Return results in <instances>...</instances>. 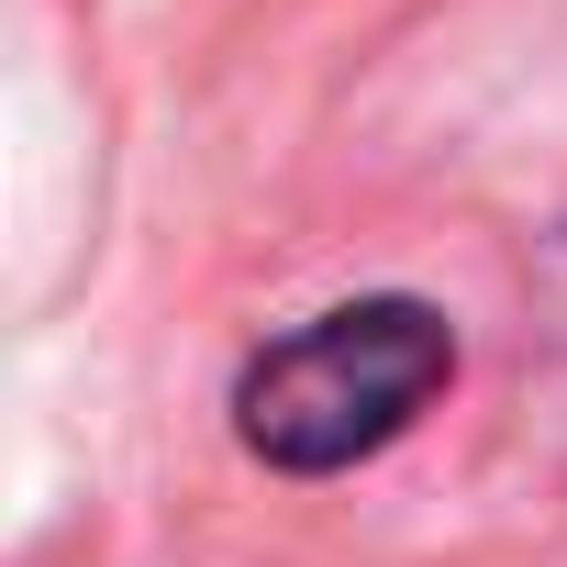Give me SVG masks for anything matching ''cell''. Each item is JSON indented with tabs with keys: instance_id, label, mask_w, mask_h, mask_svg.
<instances>
[{
	"instance_id": "cell-1",
	"label": "cell",
	"mask_w": 567,
	"mask_h": 567,
	"mask_svg": "<svg viewBox=\"0 0 567 567\" xmlns=\"http://www.w3.org/2000/svg\"><path fill=\"white\" fill-rule=\"evenodd\" d=\"M456 390V323L412 290L334 301L234 368V445L278 478H346Z\"/></svg>"
}]
</instances>
